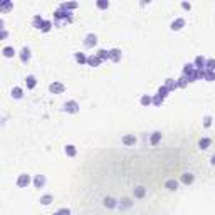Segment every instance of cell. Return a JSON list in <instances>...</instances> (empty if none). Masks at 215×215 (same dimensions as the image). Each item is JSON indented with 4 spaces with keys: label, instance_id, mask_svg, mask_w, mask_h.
<instances>
[{
    "label": "cell",
    "instance_id": "74e56055",
    "mask_svg": "<svg viewBox=\"0 0 215 215\" xmlns=\"http://www.w3.org/2000/svg\"><path fill=\"white\" fill-rule=\"evenodd\" d=\"M104 205L106 207H114V200L113 198H106L104 200Z\"/></svg>",
    "mask_w": 215,
    "mask_h": 215
},
{
    "label": "cell",
    "instance_id": "6da1fadb",
    "mask_svg": "<svg viewBox=\"0 0 215 215\" xmlns=\"http://www.w3.org/2000/svg\"><path fill=\"white\" fill-rule=\"evenodd\" d=\"M64 89H66V86H64L62 82H52V84L49 86V91H51L52 94H61V92H64Z\"/></svg>",
    "mask_w": 215,
    "mask_h": 215
},
{
    "label": "cell",
    "instance_id": "e575fe53",
    "mask_svg": "<svg viewBox=\"0 0 215 215\" xmlns=\"http://www.w3.org/2000/svg\"><path fill=\"white\" fill-rule=\"evenodd\" d=\"M143 195H145V188L143 187H138L135 190V197H143Z\"/></svg>",
    "mask_w": 215,
    "mask_h": 215
},
{
    "label": "cell",
    "instance_id": "8d00e7d4",
    "mask_svg": "<svg viewBox=\"0 0 215 215\" xmlns=\"http://www.w3.org/2000/svg\"><path fill=\"white\" fill-rule=\"evenodd\" d=\"M203 124H205V128H209L210 124H212V118H210V116H205V119H203Z\"/></svg>",
    "mask_w": 215,
    "mask_h": 215
},
{
    "label": "cell",
    "instance_id": "ba28073f",
    "mask_svg": "<svg viewBox=\"0 0 215 215\" xmlns=\"http://www.w3.org/2000/svg\"><path fill=\"white\" fill-rule=\"evenodd\" d=\"M195 69H207V61L202 56H198L195 59Z\"/></svg>",
    "mask_w": 215,
    "mask_h": 215
},
{
    "label": "cell",
    "instance_id": "d590c367",
    "mask_svg": "<svg viewBox=\"0 0 215 215\" xmlns=\"http://www.w3.org/2000/svg\"><path fill=\"white\" fill-rule=\"evenodd\" d=\"M10 7H12V3H10V2H3L2 5H0V9H2V10H9Z\"/></svg>",
    "mask_w": 215,
    "mask_h": 215
},
{
    "label": "cell",
    "instance_id": "60d3db41",
    "mask_svg": "<svg viewBox=\"0 0 215 215\" xmlns=\"http://www.w3.org/2000/svg\"><path fill=\"white\" fill-rule=\"evenodd\" d=\"M210 163H212L213 166H215V156H212V160H210Z\"/></svg>",
    "mask_w": 215,
    "mask_h": 215
},
{
    "label": "cell",
    "instance_id": "e0dca14e",
    "mask_svg": "<svg viewBox=\"0 0 215 215\" xmlns=\"http://www.w3.org/2000/svg\"><path fill=\"white\" fill-rule=\"evenodd\" d=\"M64 151H66L67 156H76V153H77V151H76V146H74V145H67Z\"/></svg>",
    "mask_w": 215,
    "mask_h": 215
},
{
    "label": "cell",
    "instance_id": "d6a6232c",
    "mask_svg": "<svg viewBox=\"0 0 215 215\" xmlns=\"http://www.w3.org/2000/svg\"><path fill=\"white\" fill-rule=\"evenodd\" d=\"M51 27H52V24L49 22V20H45L44 25H42V32H49V30H51Z\"/></svg>",
    "mask_w": 215,
    "mask_h": 215
},
{
    "label": "cell",
    "instance_id": "4fadbf2b",
    "mask_svg": "<svg viewBox=\"0 0 215 215\" xmlns=\"http://www.w3.org/2000/svg\"><path fill=\"white\" fill-rule=\"evenodd\" d=\"M2 54L7 57V59H10V57H14V56H15V49H14V47H3Z\"/></svg>",
    "mask_w": 215,
    "mask_h": 215
},
{
    "label": "cell",
    "instance_id": "4316f807",
    "mask_svg": "<svg viewBox=\"0 0 215 215\" xmlns=\"http://www.w3.org/2000/svg\"><path fill=\"white\" fill-rule=\"evenodd\" d=\"M51 202H52V197H51V195H44V197H41V203H42V205H49Z\"/></svg>",
    "mask_w": 215,
    "mask_h": 215
},
{
    "label": "cell",
    "instance_id": "5b68a950",
    "mask_svg": "<svg viewBox=\"0 0 215 215\" xmlns=\"http://www.w3.org/2000/svg\"><path fill=\"white\" fill-rule=\"evenodd\" d=\"M96 42H98V37H96L94 34H88V35H86V41H84L86 47H94Z\"/></svg>",
    "mask_w": 215,
    "mask_h": 215
},
{
    "label": "cell",
    "instance_id": "7a4b0ae2",
    "mask_svg": "<svg viewBox=\"0 0 215 215\" xmlns=\"http://www.w3.org/2000/svg\"><path fill=\"white\" fill-rule=\"evenodd\" d=\"M64 111H67V113H77V111H79L77 101H67L66 104H64Z\"/></svg>",
    "mask_w": 215,
    "mask_h": 215
},
{
    "label": "cell",
    "instance_id": "3957f363",
    "mask_svg": "<svg viewBox=\"0 0 215 215\" xmlns=\"http://www.w3.org/2000/svg\"><path fill=\"white\" fill-rule=\"evenodd\" d=\"M30 183V177H29V175H20L19 178H17V187H20V188H25L27 185Z\"/></svg>",
    "mask_w": 215,
    "mask_h": 215
},
{
    "label": "cell",
    "instance_id": "cb8c5ba5",
    "mask_svg": "<svg viewBox=\"0 0 215 215\" xmlns=\"http://www.w3.org/2000/svg\"><path fill=\"white\" fill-rule=\"evenodd\" d=\"M12 96L15 99H20V98H22V89H20V88H14L12 89Z\"/></svg>",
    "mask_w": 215,
    "mask_h": 215
},
{
    "label": "cell",
    "instance_id": "603a6c76",
    "mask_svg": "<svg viewBox=\"0 0 215 215\" xmlns=\"http://www.w3.org/2000/svg\"><path fill=\"white\" fill-rule=\"evenodd\" d=\"M44 22H45V20H42V19H41V15L34 17V27H37V29H42V25H44Z\"/></svg>",
    "mask_w": 215,
    "mask_h": 215
},
{
    "label": "cell",
    "instance_id": "ffe728a7",
    "mask_svg": "<svg viewBox=\"0 0 215 215\" xmlns=\"http://www.w3.org/2000/svg\"><path fill=\"white\" fill-rule=\"evenodd\" d=\"M203 79H207V81H215V71H209V69H205Z\"/></svg>",
    "mask_w": 215,
    "mask_h": 215
},
{
    "label": "cell",
    "instance_id": "f546056e",
    "mask_svg": "<svg viewBox=\"0 0 215 215\" xmlns=\"http://www.w3.org/2000/svg\"><path fill=\"white\" fill-rule=\"evenodd\" d=\"M96 5H98L99 9H108V7H109V2H108V0H99V2H96Z\"/></svg>",
    "mask_w": 215,
    "mask_h": 215
},
{
    "label": "cell",
    "instance_id": "b9f144b4",
    "mask_svg": "<svg viewBox=\"0 0 215 215\" xmlns=\"http://www.w3.org/2000/svg\"><path fill=\"white\" fill-rule=\"evenodd\" d=\"M54 215H59V213H54Z\"/></svg>",
    "mask_w": 215,
    "mask_h": 215
},
{
    "label": "cell",
    "instance_id": "d4e9b609",
    "mask_svg": "<svg viewBox=\"0 0 215 215\" xmlns=\"http://www.w3.org/2000/svg\"><path fill=\"white\" fill-rule=\"evenodd\" d=\"M151 103H153V99L150 98L148 94H145V96H143V98H141V104H143V106H150V104H151Z\"/></svg>",
    "mask_w": 215,
    "mask_h": 215
},
{
    "label": "cell",
    "instance_id": "1f68e13d",
    "mask_svg": "<svg viewBox=\"0 0 215 215\" xmlns=\"http://www.w3.org/2000/svg\"><path fill=\"white\" fill-rule=\"evenodd\" d=\"M177 84H178V88H185V86L188 84V81L185 79V77H180V79L177 81Z\"/></svg>",
    "mask_w": 215,
    "mask_h": 215
},
{
    "label": "cell",
    "instance_id": "52a82bcc",
    "mask_svg": "<svg viewBox=\"0 0 215 215\" xmlns=\"http://www.w3.org/2000/svg\"><path fill=\"white\" fill-rule=\"evenodd\" d=\"M88 64H89L91 67H98L99 64H101V59H99L98 54H94V56H89V57H88Z\"/></svg>",
    "mask_w": 215,
    "mask_h": 215
},
{
    "label": "cell",
    "instance_id": "8fae6325",
    "mask_svg": "<svg viewBox=\"0 0 215 215\" xmlns=\"http://www.w3.org/2000/svg\"><path fill=\"white\" fill-rule=\"evenodd\" d=\"M59 9H62V10H74V9H77V3L76 2H66V3H61V7Z\"/></svg>",
    "mask_w": 215,
    "mask_h": 215
},
{
    "label": "cell",
    "instance_id": "7c38bea8",
    "mask_svg": "<svg viewBox=\"0 0 215 215\" xmlns=\"http://www.w3.org/2000/svg\"><path fill=\"white\" fill-rule=\"evenodd\" d=\"M135 143H136L135 135H128V136H124V138H123V145H126V146H133Z\"/></svg>",
    "mask_w": 215,
    "mask_h": 215
},
{
    "label": "cell",
    "instance_id": "f1b7e54d",
    "mask_svg": "<svg viewBox=\"0 0 215 215\" xmlns=\"http://www.w3.org/2000/svg\"><path fill=\"white\" fill-rule=\"evenodd\" d=\"M98 56H99V59H101V61L109 59V51H99V52H98Z\"/></svg>",
    "mask_w": 215,
    "mask_h": 215
},
{
    "label": "cell",
    "instance_id": "836d02e7",
    "mask_svg": "<svg viewBox=\"0 0 215 215\" xmlns=\"http://www.w3.org/2000/svg\"><path fill=\"white\" fill-rule=\"evenodd\" d=\"M161 103H163V98H160V96L156 94L155 98H153V104H155V106H161Z\"/></svg>",
    "mask_w": 215,
    "mask_h": 215
},
{
    "label": "cell",
    "instance_id": "4dcf8cb0",
    "mask_svg": "<svg viewBox=\"0 0 215 215\" xmlns=\"http://www.w3.org/2000/svg\"><path fill=\"white\" fill-rule=\"evenodd\" d=\"M207 69H209V71H215V59H209V61H207Z\"/></svg>",
    "mask_w": 215,
    "mask_h": 215
},
{
    "label": "cell",
    "instance_id": "484cf974",
    "mask_svg": "<svg viewBox=\"0 0 215 215\" xmlns=\"http://www.w3.org/2000/svg\"><path fill=\"white\" fill-rule=\"evenodd\" d=\"M177 187H178V182H177V180H168V182H166V188L177 190Z\"/></svg>",
    "mask_w": 215,
    "mask_h": 215
},
{
    "label": "cell",
    "instance_id": "d6986e66",
    "mask_svg": "<svg viewBox=\"0 0 215 215\" xmlns=\"http://www.w3.org/2000/svg\"><path fill=\"white\" fill-rule=\"evenodd\" d=\"M161 139V133L160 131H156V133H153V136H151V139H150V143H151L153 146L155 145H158V141Z\"/></svg>",
    "mask_w": 215,
    "mask_h": 215
},
{
    "label": "cell",
    "instance_id": "44dd1931",
    "mask_svg": "<svg viewBox=\"0 0 215 215\" xmlns=\"http://www.w3.org/2000/svg\"><path fill=\"white\" fill-rule=\"evenodd\" d=\"M74 56H76V61H77L79 64H86V62H88V57H86L82 52H76Z\"/></svg>",
    "mask_w": 215,
    "mask_h": 215
},
{
    "label": "cell",
    "instance_id": "8992f818",
    "mask_svg": "<svg viewBox=\"0 0 215 215\" xmlns=\"http://www.w3.org/2000/svg\"><path fill=\"white\" fill-rule=\"evenodd\" d=\"M109 59L113 61V62H119L121 61V51L119 49H111L109 51Z\"/></svg>",
    "mask_w": 215,
    "mask_h": 215
},
{
    "label": "cell",
    "instance_id": "9c48e42d",
    "mask_svg": "<svg viewBox=\"0 0 215 215\" xmlns=\"http://www.w3.org/2000/svg\"><path fill=\"white\" fill-rule=\"evenodd\" d=\"M34 185H35V188H42L45 185V177L44 175H37V177L34 178Z\"/></svg>",
    "mask_w": 215,
    "mask_h": 215
},
{
    "label": "cell",
    "instance_id": "9a60e30c",
    "mask_svg": "<svg viewBox=\"0 0 215 215\" xmlns=\"http://www.w3.org/2000/svg\"><path fill=\"white\" fill-rule=\"evenodd\" d=\"M210 145H212V139H210V138H202V139H200V143H198V146L202 150H207Z\"/></svg>",
    "mask_w": 215,
    "mask_h": 215
},
{
    "label": "cell",
    "instance_id": "277c9868",
    "mask_svg": "<svg viewBox=\"0 0 215 215\" xmlns=\"http://www.w3.org/2000/svg\"><path fill=\"white\" fill-rule=\"evenodd\" d=\"M54 17L56 19H66L67 22H71V12H67V10H62V9H59L56 14H54Z\"/></svg>",
    "mask_w": 215,
    "mask_h": 215
},
{
    "label": "cell",
    "instance_id": "5bb4252c",
    "mask_svg": "<svg viewBox=\"0 0 215 215\" xmlns=\"http://www.w3.org/2000/svg\"><path fill=\"white\" fill-rule=\"evenodd\" d=\"M20 59H22V62H27V61L30 59V51H29L27 47H24L22 51H20Z\"/></svg>",
    "mask_w": 215,
    "mask_h": 215
},
{
    "label": "cell",
    "instance_id": "ab89813d",
    "mask_svg": "<svg viewBox=\"0 0 215 215\" xmlns=\"http://www.w3.org/2000/svg\"><path fill=\"white\" fill-rule=\"evenodd\" d=\"M182 7H183L185 10H190V9H192V5H190L188 2H183V3H182Z\"/></svg>",
    "mask_w": 215,
    "mask_h": 215
},
{
    "label": "cell",
    "instance_id": "ac0fdd59",
    "mask_svg": "<svg viewBox=\"0 0 215 215\" xmlns=\"http://www.w3.org/2000/svg\"><path fill=\"white\" fill-rule=\"evenodd\" d=\"M25 84H27V88H29V89H34V88H35V84H37V81H35V77H34V76H27Z\"/></svg>",
    "mask_w": 215,
    "mask_h": 215
},
{
    "label": "cell",
    "instance_id": "7402d4cb",
    "mask_svg": "<svg viewBox=\"0 0 215 215\" xmlns=\"http://www.w3.org/2000/svg\"><path fill=\"white\" fill-rule=\"evenodd\" d=\"M182 182H183L185 185H190L193 182V175L192 173H185L183 177H182Z\"/></svg>",
    "mask_w": 215,
    "mask_h": 215
},
{
    "label": "cell",
    "instance_id": "30bf717a",
    "mask_svg": "<svg viewBox=\"0 0 215 215\" xmlns=\"http://www.w3.org/2000/svg\"><path fill=\"white\" fill-rule=\"evenodd\" d=\"M185 25V19H177V20H173V22H171V30H180L182 27Z\"/></svg>",
    "mask_w": 215,
    "mask_h": 215
},
{
    "label": "cell",
    "instance_id": "2e32d148",
    "mask_svg": "<svg viewBox=\"0 0 215 215\" xmlns=\"http://www.w3.org/2000/svg\"><path fill=\"white\" fill-rule=\"evenodd\" d=\"M165 88H166L168 91H173V89L178 88V84H177V81H173V79H166V82H165Z\"/></svg>",
    "mask_w": 215,
    "mask_h": 215
},
{
    "label": "cell",
    "instance_id": "83f0119b",
    "mask_svg": "<svg viewBox=\"0 0 215 215\" xmlns=\"http://www.w3.org/2000/svg\"><path fill=\"white\" fill-rule=\"evenodd\" d=\"M168 92H170V91H168V89L165 88V86H163V88H160V89H158V96H160V98H163V99L168 96Z\"/></svg>",
    "mask_w": 215,
    "mask_h": 215
},
{
    "label": "cell",
    "instance_id": "f35d334b",
    "mask_svg": "<svg viewBox=\"0 0 215 215\" xmlns=\"http://www.w3.org/2000/svg\"><path fill=\"white\" fill-rule=\"evenodd\" d=\"M57 213H59V215H71V210L69 209H61Z\"/></svg>",
    "mask_w": 215,
    "mask_h": 215
}]
</instances>
